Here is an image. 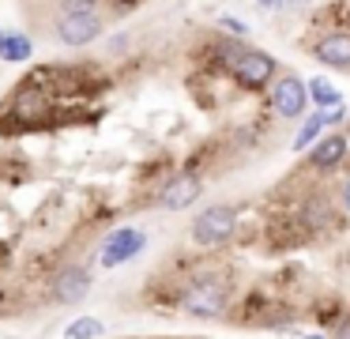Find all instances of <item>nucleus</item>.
Listing matches in <instances>:
<instances>
[{
    "label": "nucleus",
    "mask_w": 350,
    "mask_h": 339,
    "mask_svg": "<svg viewBox=\"0 0 350 339\" xmlns=\"http://www.w3.org/2000/svg\"><path fill=\"white\" fill-rule=\"evenodd\" d=\"M222 57V68H226L230 75H234L241 87H267V83L275 79V60L267 57L264 49H252V45H237V42H226L219 49Z\"/></svg>",
    "instance_id": "nucleus-1"
},
{
    "label": "nucleus",
    "mask_w": 350,
    "mask_h": 339,
    "mask_svg": "<svg viewBox=\"0 0 350 339\" xmlns=\"http://www.w3.org/2000/svg\"><path fill=\"white\" fill-rule=\"evenodd\" d=\"M230 305V286L219 275H196L181 290V309L192 316H222Z\"/></svg>",
    "instance_id": "nucleus-2"
},
{
    "label": "nucleus",
    "mask_w": 350,
    "mask_h": 339,
    "mask_svg": "<svg viewBox=\"0 0 350 339\" xmlns=\"http://www.w3.org/2000/svg\"><path fill=\"white\" fill-rule=\"evenodd\" d=\"M237 230V211L226 208V203H215V208H204L192 223V241L204 249H219L234 238Z\"/></svg>",
    "instance_id": "nucleus-3"
},
{
    "label": "nucleus",
    "mask_w": 350,
    "mask_h": 339,
    "mask_svg": "<svg viewBox=\"0 0 350 339\" xmlns=\"http://www.w3.org/2000/svg\"><path fill=\"white\" fill-rule=\"evenodd\" d=\"M49 290H53V301H61V305H76V301H83L87 290H91V271L79 268V264H64V268L53 275Z\"/></svg>",
    "instance_id": "nucleus-4"
},
{
    "label": "nucleus",
    "mask_w": 350,
    "mask_h": 339,
    "mask_svg": "<svg viewBox=\"0 0 350 339\" xmlns=\"http://www.w3.org/2000/svg\"><path fill=\"white\" fill-rule=\"evenodd\" d=\"M147 238L139 230H132V226H121V230H113L106 238V245H102V268H117V264L132 260L136 253H144Z\"/></svg>",
    "instance_id": "nucleus-5"
},
{
    "label": "nucleus",
    "mask_w": 350,
    "mask_h": 339,
    "mask_svg": "<svg viewBox=\"0 0 350 339\" xmlns=\"http://www.w3.org/2000/svg\"><path fill=\"white\" fill-rule=\"evenodd\" d=\"M305 98H309L305 83L297 79V75H282V79L275 83V90H271V110L279 113V117H301Z\"/></svg>",
    "instance_id": "nucleus-6"
},
{
    "label": "nucleus",
    "mask_w": 350,
    "mask_h": 339,
    "mask_svg": "<svg viewBox=\"0 0 350 339\" xmlns=\"http://www.w3.org/2000/svg\"><path fill=\"white\" fill-rule=\"evenodd\" d=\"M98 34H102L98 12H91V15H64V19L57 23V38H61L64 45H91Z\"/></svg>",
    "instance_id": "nucleus-7"
},
{
    "label": "nucleus",
    "mask_w": 350,
    "mask_h": 339,
    "mask_svg": "<svg viewBox=\"0 0 350 339\" xmlns=\"http://www.w3.org/2000/svg\"><path fill=\"white\" fill-rule=\"evenodd\" d=\"M200 177L196 173H177L174 181H170L166 188H162V196H159V203L166 211H185V208H192L196 203V196H200Z\"/></svg>",
    "instance_id": "nucleus-8"
},
{
    "label": "nucleus",
    "mask_w": 350,
    "mask_h": 339,
    "mask_svg": "<svg viewBox=\"0 0 350 339\" xmlns=\"http://www.w3.org/2000/svg\"><path fill=\"white\" fill-rule=\"evenodd\" d=\"M309 53L327 68H350V34H327Z\"/></svg>",
    "instance_id": "nucleus-9"
},
{
    "label": "nucleus",
    "mask_w": 350,
    "mask_h": 339,
    "mask_svg": "<svg viewBox=\"0 0 350 339\" xmlns=\"http://www.w3.org/2000/svg\"><path fill=\"white\" fill-rule=\"evenodd\" d=\"M342 158H347V136H324V140H317V147L309 151V162L317 166V170H332V166H339Z\"/></svg>",
    "instance_id": "nucleus-10"
},
{
    "label": "nucleus",
    "mask_w": 350,
    "mask_h": 339,
    "mask_svg": "<svg viewBox=\"0 0 350 339\" xmlns=\"http://www.w3.org/2000/svg\"><path fill=\"white\" fill-rule=\"evenodd\" d=\"M34 57V42L27 34H16V30H0V60L8 64H27Z\"/></svg>",
    "instance_id": "nucleus-11"
},
{
    "label": "nucleus",
    "mask_w": 350,
    "mask_h": 339,
    "mask_svg": "<svg viewBox=\"0 0 350 339\" xmlns=\"http://www.w3.org/2000/svg\"><path fill=\"white\" fill-rule=\"evenodd\" d=\"M324 125H327L324 113L317 110V113H312V117L301 125V132H297V140H294V151H309V147H317V136L324 132Z\"/></svg>",
    "instance_id": "nucleus-12"
},
{
    "label": "nucleus",
    "mask_w": 350,
    "mask_h": 339,
    "mask_svg": "<svg viewBox=\"0 0 350 339\" xmlns=\"http://www.w3.org/2000/svg\"><path fill=\"white\" fill-rule=\"evenodd\" d=\"M102 331H106V324L98 316H79V321H72L64 328V339H98Z\"/></svg>",
    "instance_id": "nucleus-13"
},
{
    "label": "nucleus",
    "mask_w": 350,
    "mask_h": 339,
    "mask_svg": "<svg viewBox=\"0 0 350 339\" xmlns=\"http://www.w3.org/2000/svg\"><path fill=\"white\" fill-rule=\"evenodd\" d=\"M305 90H309V98L317 102V110H332V105H342V95H339L335 87H327L324 79H312Z\"/></svg>",
    "instance_id": "nucleus-14"
},
{
    "label": "nucleus",
    "mask_w": 350,
    "mask_h": 339,
    "mask_svg": "<svg viewBox=\"0 0 350 339\" xmlns=\"http://www.w3.org/2000/svg\"><path fill=\"white\" fill-rule=\"evenodd\" d=\"M64 15H91L98 8V0H61Z\"/></svg>",
    "instance_id": "nucleus-15"
},
{
    "label": "nucleus",
    "mask_w": 350,
    "mask_h": 339,
    "mask_svg": "<svg viewBox=\"0 0 350 339\" xmlns=\"http://www.w3.org/2000/svg\"><path fill=\"white\" fill-rule=\"evenodd\" d=\"M222 27L234 30V34H249V27H245V23H237L234 15H222Z\"/></svg>",
    "instance_id": "nucleus-16"
},
{
    "label": "nucleus",
    "mask_w": 350,
    "mask_h": 339,
    "mask_svg": "<svg viewBox=\"0 0 350 339\" xmlns=\"http://www.w3.org/2000/svg\"><path fill=\"white\" fill-rule=\"evenodd\" d=\"M335 339H350V316H339V321H335Z\"/></svg>",
    "instance_id": "nucleus-17"
},
{
    "label": "nucleus",
    "mask_w": 350,
    "mask_h": 339,
    "mask_svg": "<svg viewBox=\"0 0 350 339\" xmlns=\"http://www.w3.org/2000/svg\"><path fill=\"white\" fill-rule=\"evenodd\" d=\"M339 208H342V211H347V215H350V177H347V185L339 188Z\"/></svg>",
    "instance_id": "nucleus-18"
},
{
    "label": "nucleus",
    "mask_w": 350,
    "mask_h": 339,
    "mask_svg": "<svg viewBox=\"0 0 350 339\" xmlns=\"http://www.w3.org/2000/svg\"><path fill=\"white\" fill-rule=\"evenodd\" d=\"M256 4H264V8H279V4H286V0H256Z\"/></svg>",
    "instance_id": "nucleus-19"
},
{
    "label": "nucleus",
    "mask_w": 350,
    "mask_h": 339,
    "mask_svg": "<svg viewBox=\"0 0 350 339\" xmlns=\"http://www.w3.org/2000/svg\"><path fill=\"white\" fill-rule=\"evenodd\" d=\"M113 4H117V8H136L139 0H113Z\"/></svg>",
    "instance_id": "nucleus-20"
},
{
    "label": "nucleus",
    "mask_w": 350,
    "mask_h": 339,
    "mask_svg": "<svg viewBox=\"0 0 350 339\" xmlns=\"http://www.w3.org/2000/svg\"><path fill=\"white\" fill-rule=\"evenodd\" d=\"M0 305H4V290H0Z\"/></svg>",
    "instance_id": "nucleus-21"
}]
</instances>
